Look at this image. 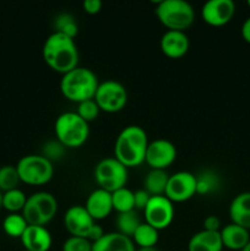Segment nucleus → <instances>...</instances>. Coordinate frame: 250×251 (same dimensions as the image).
I'll list each match as a JSON object with an SVG mask.
<instances>
[{
  "mask_svg": "<svg viewBox=\"0 0 250 251\" xmlns=\"http://www.w3.org/2000/svg\"><path fill=\"white\" fill-rule=\"evenodd\" d=\"M42 55L47 65L61 75L78 66V49L75 39L59 32H53L46 39Z\"/></svg>",
  "mask_w": 250,
  "mask_h": 251,
  "instance_id": "nucleus-1",
  "label": "nucleus"
},
{
  "mask_svg": "<svg viewBox=\"0 0 250 251\" xmlns=\"http://www.w3.org/2000/svg\"><path fill=\"white\" fill-rule=\"evenodd\" d=\"M149 146L147 134L141 126H125L117 136L114 144L115 158L126 168L137 167L145 162L146 150Z\"/></svg>",
  "mask_w": 250,
  "mask_h": 251,
  "instance_id": "nucleus-2",
  "label": "nucleus"
},
{
  "mask_svg": "<svg viewBox=\"0 0 250 251\" xmlns=\"http://www.w3.org/2000/svg\"><path fill=\"white\" fill-rule=\"evenodd\" d=\"M97 75L91 69L77 68L64 74L60 80V91L66 100L75 103L93 100L97 91Z\"/></svg>",
  "mask_w": 250,
  "mask_h": 251,
  "instance_id": "nucleus-3",
  "label": "nucleus"
},
{
  "mask_svg": "<svg viewBox=\"0 0 250 251\" xmlns=\"http://www.w3.org/2000/svg\"><path fill=\"white\" fill-rule=\"evenodd\" d=\"M154 14L169 31L184 32L195 20V10L185 0H162L157 4Z\"/></svg>",
  "mask_w": 250,
  "mask_h": 251,
  "instance_id": "nucleus-4",
  "label": "nucleus"
},
{
  "mask_svg": "<svg viewBox=\"0 0 250 251\" xmlns=\"http://www.w3.org/2000/svg\"><path fill=\"white\" fill-rule=\"evenodd\" d=\"M58 141L64 147L76 149L87 141L90 126L76 112H65L59 115L54 125Z\"/></svg>",
  "mask_w": 250,
  "mask_h": 251,
  "instance_id": "nucleus-5",
  "label": "nucleus"
},
{
  "mask_svg": "<svg viewBox=\"0 0 250 251\" xmlns=\"http://www.w3.org/2000/svg\"><path fill=\"white\" fill-rule=\"evenodd\" d=\"M58 212V201L47 191H38L27 198L26 205L22 210L28 226H42L46 227Z\"/></svg>",
  "mask_w": 250,
  "mask_h": 251,
  "instance_id": "nucleus-6",
  "label": "nucleus"
},
{
  "mask_svg": "<svg viewBox=\"0 0 250 251\" xmlns=\"http://www.w3.org/2000/svg\"><path fill=\"white\" fill-rule=\"evenodd\" d=\"M22 183L28 185H44L53 178L54 167L49 159L42 154H27L16 166Z\"/></svg>",
  "mask_w": 250,
  "mask_h": 251,
  "instance_id": "nucleus-7",
  "label": "nucleus"
},
{
  "mask_svg": "<svg viewBox=\"0 0 250 251\" xmlns=\"http://www.w3.org/2000/svg\"><path fill=\"white\" fill-rule=\"evenodd\" d=\"M95 180L100 189L114 193L124 188L127 181V168L115 157H108L97 163L95 168Z\"/></svg>",
  "mask_w": 250,
  "mask_h": 251,
  "instance_id": "nucleus-8",
  "label": "nucleus"
},
{
  "mask_svg": "<svg viewBox=\"0 0 250 251\" xmlns=\"http://www.w3.org/2000/svg\"><path fill=\"white\" fill-rule=\"evenodd\" d=\"M93 100L103 112H120L124 109L127 102L126 88L118 81L107 80L98 85Z\"/></svg>",
  "mask_w": 250,
  "mask_h": 251,
  "instance_id": "nucleus-9",
  "label": "nucleus"
},
{
  "mask_svg": "<svg viewBox=\"0 0 250 251\" xmlns=\"http://www.w3.org/2000/svg\"><path fill=\"white\" fill-rule=\"evenodd\" d=\"M145 222L159 230L166 229L174 220V206L171 200L162 196H151L144 210Z\"/></svg>",
  "mask_w": 250,
  "mask_h": 251,
  "instance_id": "nucleus-10",
  "label": "nucleus"
},
{
  "mask_svg": "<svg viewBox=\"0 0 250 251\" xmlns=\"http://www.w3.org/2000/svg\"><path fill=\"white\" fill-rule=\"evenodd\" d=\"M196 195V176L190 172H176L169 176L166 196L172 202H184Z\"/></svg>",
  "mask_w": 250,
  "mask_h": 251,
  "instance_id": "nucleus-11",
  "label": "nucleus"
},
{
  "mask_svg": "<svg viewBox=\"0 0 250 251\" xmlns=\"http://www.w3.org/2000/svg\"><path fill=\"white\" fill-rule=\"evenodd\" d=\"M175 158L176 147L172 141L166 139H157L149 142L145 162L151 167V169L166 171V168L174 163Z\"/></svg>",
  "mask_w": 250,
  "mask_h": 251,
  "instance_id": "nucleus-12",
  "label": "nucleus"
},
{
  "mask_svg": "<svg viewBox=\"0 0 250 251\" xmlns=\"http://www.w3.org/2000/svg\"><path fill=\"white\" fill-rule=\"evenodd\" d=\"M235 14L233 0H208L201 7V16L207 25L221 27L230 22Z\"/></svg>",
  "mask_w": 250,
  "mask_h": 251,
  "instance_id": "nucleus-13",
  "label": "nucleus"
},
{
  "mask_svg": "<svg viewBox=\"0 0 250 251\" xmlns=\"http://www.w3.org/2000/svg\"><path fill=\"white\" fill-rule=\"evenodd\" d=\"M95 221L85 208V206L74 205L66 210L64 215V226L71 237L87 238L88 232L95 225Z\"/></svg>",
  "mask_w": 250,
  "mask_h": 251,
  "instance_id": "nucleus-14",
  "label": "nucleus"
},
{
  "mask_svg": "<svg viewBox=\"0 0 250 251\" xmlns=\"http://www.w3.org/2000/svg\"><path fill=\"white\" fill-rule=\"evenodd\" d=\"M162 53L172 59H179L185 55L190 47L188 36L181 31H167L159 41Z\"/></svg>",
  "mask_w": 250,
  "mask_h": 251,
  "instance_id": "nucleus-15",
  "label": "nucleus"
},
{
  "mask_svg": "<svg viewBox=\"0 0 250 251\" xmlns=\"http://www.w3.org/2000/svg\"><path fill=\"white\" fill-rule=\"evenodd\" d=\"M85 208L95 222L104 220L113 211L112 193H108L100 188L96 189L88 195Z\"/></svg>",
  "mask_w": 250,
  "mask_h": 251,
  "instance_id": "nucleus-16",
  "label": "nucleus"
},
{
  "mask_svg": "<svg viewBox=\"0 0 250 251\" xmlns=\"http://www.w3.org/2000/svg\"><path fill=\"white\" fill-rule=\"evenodd\" d=\"M20 239L27 251H49L53 243L49 230L42 226H28Z\"/></svg>",
  "mask_w": 250,
  "mask_h": 251,
  "instance_id": "nucleus-17",
  "label": "nucleus"
},
{
  "mask_svg": "<svg viewBox=\"0 0 250 251\" xmlns=\"http://www.w3.org/2000/svg\"><path fill=\"white\" fill-rule=\"evenodd\" d=\"M223 248L229 250L242 251L250 242L249 230L230 222L220 230Z\"/></svg>",
  "mask_w": 250,
  "mask_h": 251,
  "instance_id": "nucleus-18",
  "label": "nucleus"
},
{
  "mask_svg": "<svg viewBox=\"0 0 250 251\" xmlns=\"http://www.w3.org/2000/svg\"><path fill=\"white\" fill-rule=\"evenodd\" d=\"M229 217L232 223L250 229V191L240 193L229 205Z\"/></svg>",
  "mask_w": 250,
  "mask_h": 251,
  "instance_id": "nucleus-19",
  "label": "nucleus"
},
{
  "mask_svg": "<svg viewBox=\"0 0 250 251\" xmlns=\"http://www.w3.org/2000/svg\"><path fill=\"white\" fill-rule=\"evenodd\" d=\"M92 251H136L131 238L118 232L105 233L103 238L92 244Z\"/></svg>",
  "mask_w": 250,
  "mask_h": 251,
  "instance_id": "nucleus-20",
  "label": "nucleus"
},
{
  "mask_svg": "<svg viewBox=\"0 0 250 251\" xmlns=\"http://www.w3.org/2000/svg\"><path fill=\"white\" fill-rule=\"evenodd\" d=\"M223 244L220 232L200 230L190 238L188 251H222Z\"/></svg>",
  "mask_w": 250,
  "mask_h": 251,
  "instance_id": "nucleus-21",
  "label": "nucleus"
},
{
  "mask_svg": "<svg viewBox=\"0 0 250 251\" xmlns=\"http://www.w3.org/2000/svg\"><path fill=\"white\" fill-rule=\"evenodd\" d=\"M169 174L163 169H151L144 180V189L151 196L164 195L168 184Z\"/></svg>",
  "mask_w": 250,
  "mask_h": 251,
  "instance_id": "nucleus-22",
  "label": "nucleus"
},
{
  "mask_svg": "<svg viewBox=\"0 0 250 251\" xmlns=\"http://www.w3.org/2000/svg\"><path fill=\"white\" fill-rule=\"evenodd\" d=\"M141 220L137 216L136 211H130L125 213H118L115 218V226H117V232L125 237L132 238L134 233L141 225Z\"/></svg>",
  "mask_w": 250,
  "mask_h": 251,
  "instance_id": "nucleus-23",
  "label": "nucleus"
},
{
  "mask_svg": "<svg viewBox=\"0 0 250 251\" xmlns=\"http://www.w3.org/2000/svg\"><path fill=\"white\" fill-rule=\"evenodd\" d=\"M158 230L154 229L146 222H142L132 235V242L139 248H156L158 243Z\"/></svg>",
  "mask_w": 250,
  "mask_h": 251,
  "instance_id": "nucleus-24",
  "label": "nucleus"
},
{
  "mask_svg": "<svg viewBox=\"0 0 250 251\" xmlns=\"http://www.w3.org/2000/svg\"><path fill=\"white\" fill-rule=\"evenodd\" d=\"M112 203L113 210L117 211L118 213L130 212L135 211L134 202V191L127 188H122L119 190L112 193Z\"/></svg>",
  "mask_w": 250,
  "mask_h": 251,
  "instance_id": "nucleus-25",
  "label": "nucleus"
},
{
  "mask_svg": "<svg viewBox=\"0 0 250 251\" xmlns=\"http://www.w3.org/2000/svg\"><path fill=\"white\" fill-rule=\"evenodd\" d=\"M196 176V194L208 195L220 188V176L212 171H203Z\"/></svg>",
  "mask_w": 250,
  "mask_h": 251,
  "instance_id": "nucleus-26",
  "label": "nucleus"
},
{
  "mask_svg": "<svg viewBox=\"0 0 250 251\" xmlns=\"http://www.w3.org/2000/svg\"><path fill=\"white\" fill-rule=\"evenodd\" d=\"M27 227L28 223L22 213H10L2 221V229L11 238H21Z\"/></svg>",
  "mask_w": 250,
  "mask_h": 251,
  "instance_id": "nucleus-27",
  "label": "nucleus"
},
{
  "mask_svg": "<svg viewBox=\"0 0 250 251\" xmlns=\"http://www.w3.org/2000/svg\"><path fill=\"white\" fill-rule=\"evenodd\" d=\"M26 201L27 196L19 188L2 193V207L9 211L10 213L22 212L25 205H26Z\"/></svg>",
  "mask_w": 250,
  "mask_h": 251,
  "instance_id": "nucleus-28",
  "label": "nucleus"
},
{
  "mask_svg": "<svg viewBox=\"0 0 250 251\" xmlns=\"http://www.w3.org/2000/svg\"><path fill=\"white\" fill-rule=\"evenodd\" d=\"M20 183H21V179H20L16 166L0 167V191L1 193L17 189Z\"/></svg>",
  "mask_w": 250,
  "mask_h": 251,
  "instance_id": "nucleus-29",
  "label": "nucleus"
},
{
  "mask_svg": "<svg viewBox=\"0 0 250 251\" xmlns=\"http://www.w3.org/2000/svg\"><path fill=\"white\" fill-rule=\"evenodd\" d=\"M54 27H55L54 32H59V33H63L74 39L78 32L77 22H76L75 17L71 16L70 14L59 15L54 21Z\"/></svg>",
  "mask_w": 250,
  "mask_h": 251,
  "instance_id": "nucleus-30",
  "label": "nucleus"
},
{
  "mask_svg": "<svg viewBox=\"0 0 250 251\" xmlns=\"http://www.w3.org/2000/svg\"><path fill=\"white\" fill-rule=\"evenodd\" d=\"M100 109L98 108L95 100H83V102L78 103L77 110H76V113L87 123L93 122L95 119H97V117L100 115Z\"/></svg>",
  "mask_w": 250,
  "mask_h": 251,
  "instance_id": "nucleus-31",
  "label": "nucleus"
},
{
  "mask_svg": "<svg viewBox=\"0 0 250 251\" xmlns=\"http://www.w3.org/2000/svg\"><path fill=\"white\" fill-rule=\"evenodd\" d=\"M61 251H92V243L87 238L70 237L64 242Z\"/></svg>",
  "mask_w": 250,
  "mask_h": 251,
  "instance_id": "nucleus-32",
  "label": "nucleus"
},
{
  "mask_svg": "<svg viewBox=\"0 0 250 251\" xmlns=\"http://www.w3.org/2000/svg\"><path fill=\"white\" fill-rule=\"evenodd\" d=\"M64 151H65V147L60 144L59 141H49L44 145L43 153L42 156L46 157L47 159H49L50 162H53L54 159H59L63 157Z\"/></svg>",
  "mask_w": 250,
  "mask_h": 251,
  "instance_id": "nucleus-33",
  "label": "nucleus"
},
{
  "mask_svg": "<svg viewBox=\"0 0 250 251\" xmlns=\"http://www.w3.org/2000/svg\"><path fill=\"white\" fill-rule=\"evenodd\" d=\"M150 199H151V195L147 193L145 189H141V190H136L134 193V202H135V210H145V207L149 203Z\"/></svg>",
  "mask_w": 250,
  "mask_h": 251,
  "instance_id": "nucleus-34",
  "label": "nucleus"
},
{
  "mask_svg": "<svg viewBox=\"0 0 250 251\" xmlns=\"http://www.w3.org/2000/svg\"><path fill=\"white\" fill-rule=\"evenodd\" d=\"M203 230H210V232H220L221 230V221L217 216L210 215L203 220Z\"/></svg>",
  "mask_w": 250,
  "mask_h": 251,
  "instance_id": "nucleus-35",
  "label": "nucleus"
},
{
  "mask_svg": "<svg viewBox=\"0 0 250 251\" xmlns=\"http://www.w3.org/2000/svg\"><path fill=\"white\" fill-rule=\"evenodd\" d=\"M103 4L100 0H85L82 2V7L85 10V12L90 15H96L100 11Z\"/></svg>",
  "mask_w": 250,
  "mask_h": 251,
  "instance_id": "nucleus-36",
  "label": "nucleus"
},
{
  "mask_svg": "<svg viewBox=\"0 0 250 251\" xmlns=\"http://www.w3.org/2000/svg\"><path fill=\"white\" fill-rule=\"evenodd\" d=\"M104 234H105L104 229H103V228L100 227V225L95 223V225L92 226V228L90 229V232H88L87 239L90 240V242L93 244V243L98 242L100 238H103V235H104Z\"/></svg>",
  "mask_w": 250,
  "mask_h": 251,
  "instance_id": "nucleus-37",
  "label": "nucleus"
},
{
  "mask_svg": "<svg viewBox=\"0 0 250 251\" xmlns=\"http://www.w3.org/2000/svg\"><path fill=\"white\" fill-rule=\"evenodd\" d=\"M242 37L247 43L250 44V17H248L242 25Z\"/></svg>",
  "mask_w": 250,
  "mask_h": 251,
  "instance_id": "nucleus-38",
  "label": "nucleus"
},
{
  "mask_svg": "<svg viewBox=\"0 0 250 251\" xmlns=\"http://www.w3.org/2000/svg\"><path fill=\"white\" fill-rule=\"evenodd\" d=\"M136 251H158L156 248H139V250Z\"/></svg>",
  "mask_w": 250,
  "mask_h": 251,
  "instance_id": "nucleus-39",
  "label": "nucleus"
},
{
  "mask_svg": "<svg viewBox=\"0 0 250 251\" xmlns=\"http://www.w3.org/2000/svg\"><path fill=\"white\" fill-rule=\"evenodd\" d=\"M242 251H250V242L248 243V245H247V247H245L244 249H243Z\"/></svg>",
  "mask_w": 250,
  "mask_h": 251,
  "instance_id": "nucleus-40",
  "label": "nucleus"
},
{
  "mask_svg": "<svg viewBox=\"0 0 250 251\" xmlns=\"http://www.w3.org/2000/svg\"><path fill=\"white\" fill-rule=\"evenodd\" d=\"M2 207V193L0 191V208Z\"/></svg>",
  "mask_w": 250,
  "mask_h": 251,
  "instance_id": "nucleus-41",
  "label": "nucleus"
},
{
  "mask_svg": "<svg viewBox=\"0 0 250 251\" xmlns=\"http://www.w3.org/2000/svg\"><path fill=\"white\" fill-rule=\"evenodd\" d=\"M248 6L250 7V0H248Z\"/></svg>",
  "mask_w": 250,
  "mask_h": 251,
  "instance_id": "nucleus-42",
  "label": "nucleus"
},
{
  "mask_svg": "<svg viewBox=\"0 0 250 251\" xmlns=\"http://www.w3.org/2000/svg\"><path fill=\"white\" fill-rule=\"evenodd\" d=\"M22 251H27V250H22Z\"/></svg>",
  "mask_w": 250,
  "mask_h": 251,
  "instance_id": "nucleus-43",
  "label": "nucleus"
}]
</instances>
